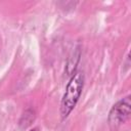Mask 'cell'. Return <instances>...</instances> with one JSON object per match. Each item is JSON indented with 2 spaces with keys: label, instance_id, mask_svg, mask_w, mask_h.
Masks as SVG:
<instances>
[{
  "label": "cell",
  "instance_id": "cell-3",
  "mask_svg": "<svg viewBox=\"0 0 131 131\" xmlns=\"http://www.w3.org/2000/svg\"><path fill=\"white\" fill-rule=\"evenodd\" d=\"M29 131H39V128H33V129H31V130H29Z\"/></svg>",
  "mask_w": 131,
  "mask_h": 131
},
{
  "label": "cell",
  "instance_id": "cell-2",
  "mask_svg": "<svg viewBox=\"0 0 131 131\" xmlns=\"http://www.w3.org/2000/svg\"><path fill=\"white\" fill-rule=\"evenodd\" d=\"M130 95L118 100L110 110L107 115V124L112 131H117L121 125L126 123L131 115Z\"/></svg>",
  "mask_w": 131,
  "mask_h": 131
},
{
  "label": "cell",
  "instance_id": "cell-1",
  "mask_svg": "<svg viewBox=\"0 0 131 131\" xmlns=\"http://www.w3.org/2000/svg\"><path fill=\"white\" fill-rule=\"evenodd\" d=\"M84 84L85 77L82 72H76L71 76L60 101V116L62 120L67 119L76 107L81 97Z\"/></svg>",
  "mask_w": 131,
  "mask_h": 131
}]
</instances>
